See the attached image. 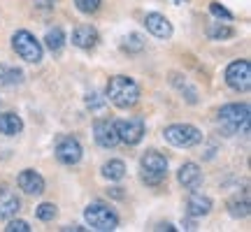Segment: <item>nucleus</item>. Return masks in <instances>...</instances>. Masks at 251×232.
I'll return each instance as SVG.
<instances>
[{"mask_svg":"<svg viewBox=\"0 0 251 232\" xmlns=\"http://www.w3.org/2000/svg\"><path fill=\"white\" fill-rule=\"evenodd\" d=\"M24 84V70L17 65H0V89H17Z\"/></svg>","mask_w":251,"mask_h":232,"instance_id":"a211bd4d","label":"nucleus"},{"mask_svg":"<svg viewBox=\"0 0 251 232\" xmlns=\"http://www.w3.org/2000/svg\"><path fill=\"white\" fill-rule=\"evenodd\" d=\"M212 207H214L212 197L202 195V193H198V190H191V195H188V200H186V214L191 216V218H202V216H207L212 211Z\"/></svg>","mask_w":251,"mask_h":232,"instance_id":"4468645a","label":"nucleus"},{"mask_svg":"<svg viewBox=\"0 0 251 232\" xmlns=\"http://www.w3.org/2000/svg\"><path fill=\"white\" fill-rule=\"evenodd\" d=\"M163 137L170 146H177V149H193L198 144H202V133L200 128L191 123H172L163 130Z\"/></svg>","mask_w":251,"mask_h":232,"instance_id":"20e7f679","label":"nucleus"},{"mask_svg":"<svg viewBox=\"0 0 251 232\" xmlns=\"http://www.w3.org/2000/svg\"><path fill=\"white\" fill-rule=\"evenodd\" d=\"M17 186L21 188L26 195H42L47 184H45V177L37 170H24V172H19Z\"/></svg>","mask_w":251,"mask_h":232,"instance_id":"f8f14e48","label":"nucleus"},{"mask_svg":"<svg viewBox=\"0 0 251 232\" xmlns=\"http://www.w3.org/2000/svg\"><path fill=\"white\" fill-rule=\"evenodd\" d=\"M140 177L147 186H161L168 179V158L156 149L144 151L140 158Z\"/></svg>","mask_w":251,"mask_h":232,"instance_id":"7ed1b4c3","label":"nucleus"},{"mask_svg":"<svg viewBox=\"0 0 251 232\" xmlns=\"http://www.w3.org/2000/svg\"><path fill=\"white\" fill-rule=\"evenodd\" d=\"M249 121H251V109L247 102H230L224 105L216 114V123L221 125L226 135H240L249 133Z\"/></svg>","mask_w":251,"mask_h":232,"instance_id":"f03ea898","label":"nucleus"},{"mask_svg":"<svg viewBox=\"0 0 251 232\" xmlns=\"http://www.w3.org/2000/svg\"><path fill=\"white\" fill-rule=\"evenodd\" d=\"M226 84L228 89H233L235 93H247L251 89V63L240 58V61H233L228 68H226Z\"/></svg>","mask_w":251,"mask_h":232,"instance_id":"0eeeda50","label":"nucleus"},{"mask_svg":"<svg viewBox=\"0 0 251 232\" xmlns=\"http://www.w3.org/2000/svg\"><path fill=\"white\" fill-rule=\"evenodd\" d=\"M86 107H89L91 112H102V109L107 107V98H102L100 93H96V91H93V93H89V95H86Z\"/></svg>","mask_w":251,"mask_h":232,"instance_id":"a878e982","label":"nucleus"},{"mask_svg":"<svg viewBox=\"0 0 251 232\" xmlns=\"http://www.w3.org/2000/svg\"><path fill=\"white\" fill-rule=\"evenodd\" d=\"M209 12H212V17L216 19H224V21H233V12L230 9H226L221 2H209Z\"/></svg>","mask_w":251,"mask_h":232,"instance_id":"cd10ccee","label":"nucleus"},{"mask_svg":"<svg viewBox=\"0 0 251 232\" xmlns=\"http://www.w3.org/2000/svg\"><path fill=\"white\" fill-rule=\"evenodd\" d=\"M207 37L216 40V42H224V40L235 37V30L230 26H226V23H209L207 26Z\"/></svg>","mask_w":251,"mask_h":232,"instance_id":"5701e85b","label":"nucleus"},{"mask_svg":"<svg viewBox=\"0 0 251 232\" xmlns=\"http://www.w3.org/2000/svg\"><path fill=\"white\" fill-rule=\"evenodd\" d=\"M156 230H168V232H175L177 228H175V225H170V223H161L158 228H156Z\"/></svg>","mask_w":251,"mask_h":232,"instance_id":"2f4dec72","label":"nucleus"},{"mask_svg":"<svg viewBox=\"0 0 251 232\" xmlns=\"http://www.w3.org/2000/svg\"><path fill=\"white\" fill-rule=\"evenodd\" d=\"M84 218H86V223H89L93 230H100V232H112L119 228L117 211L109 205H102V202H91V205L84 209Z\"/></svg>","mask_w":251,"mask_h":232,"instance_id":"423d86ee","label":"nucleus"},{"mask_svg":"<svg viewBox=\"0 0 251 232\" xmlns=\"http://www.w3.org/2000/svg\"><path fill=\"white\" fill-rule=\"evenodd\" d=\"M100 174L105 179H109V181H121V179L126 177V162L124 161H107L102 167H100Z\"/></svg>","mask_w":251,"mask_h":232,"instance_id":"412c9836","label":"nucleus"},{"mask_svg":"<svg viewBox=\"0 0 251 232\" xmlns=\"http://www.w3.org/2000/svg\"><path fill=\"white\" fill-rule=\"evenodd\" d=\"M175 2H177V5H181V2H186V0H175Z\"/></svg>","mask_w":251,"mask_h":232,"instance_id":"72a5a7b5","label":"nucleus"},{"mask_svg":"<svg viewBox=\"0 0 251 232\" xmlns=\"http://www.w3.org/2000/svg\"><path fill=\"white\" fill-rule=\"evenodd\" d=\"M107 100L114 105L117 109H130L137 105L140 100V86L133 77H126V74H117L107 81V89H105Z\"/></svg>","mask_w":251,"mask_h":232,"instance_id":"f257e3e1","label":"nucleus"},{"mask_svg":"<svg viewBox=\"0 0 251 232\" xmlns=\"http://www.w3.org/2000/svg\"><path fill=\"white\" fill-rule=\"evenodd\" d=\"M177 181L186 190H198L202 186V170L198 167L196 162H184L179 167V172H177Z\"/></svg>","mask_w":251,"mask_h":232,"instance_id":"2eb2a0df","label":"nucleus"},{"mask_svg":"<svg viewBox=\"0 0 251 232\" xmlns=\"http://www.w3.org/2000/svg\"><path fill=\"white\" fill-rule=\"evenodd\" d=\"M107 195L117 197V200H124V193H121V188H109V190H107Z\"/></svg>","mask_w":251,"mask_h":232,"instance_id":"7c9ffc66","label":"nucleus"},{"mask_svg":"<svg viewBox=\"0 0 251 232\" xmlns=\"http://www.w3.org/2000/svg\"><path fill=\"white\" fill-rule=\"evenodd\" d=\"M93 137H96V144L102 146V149H114L119 144V135H117V125L112 118H98L93 123Z\"/></svg>","mask_w":251,"mask_h":232,"instance_id":"9d476101","label":"nucleus"},{"mask_svg":"<svg viewBox=\"0 0 251 232\" xmlns=\"http://www.w3.org/2000/svg\"><path fill=\"white\" fill-rule=\"evenodd\" d=\"M188 218H191V216H188ZM184 230H196V218L186 221V223H184Z\"/></svg>","mask_w":251,"mask_h":232,"instance_id":"473e14b6","label":"nucleus"},{"mask_svg":"<svg viewBox=\"0 0 251 232\" xmlns=\"http://www.w3.org/2000/svg\"><path fill=\"white\" fill-rule=\"evenodd\" d=\"M56 214H58V207H56L54 202H42V205L35 207V216L40 218V221H45V223L54 221Z\"/></svg>","mask_w":251,"mask_h":232,"instance_id":"393cba45","label":"nucleus"},{"mask_svg":"<svg viewBox=\"0 0 251 232\" xmlns=\"http://www.w3.org/2000/svg\"><path fill=\"white\" fill-rule=\"evenodd\" d=\"M144 26H147V30H149L153 37H158V40H170L172 33H175L170 19L165 17V14H158V12L147 14V17H144Z\"/></svg>","mask_w":251,"mask_h":232,"instance_id":"ddd939ff","label":"nucleus"},{"mask_svg":"<svg viewBox=\"0 0 251 232\" xmlns=\"http://www.w3.org/2000/svg\"><path fill=\"white\" fill-rule=\"evenodd\" d=\"M249 209H251L249 193H244L242 200H240V197H235V200H230V202H228V211H230V216H233V218H247V216H249Z\"/></svg>","mask_w":251,"mask_h":232,"instance_id":"4be33fe9","label":"nucleus"},{"mask_svg":"<svg viewBox=\"0 0 251 232\" xmlns=\"http://www.w3.org/2000/svg\"><path fill=\"white\" fill-rule=\"evenodd\" d=\"M35 2L37 9H42V12H51V9L58 5V0H33Z\"/></svg>","mask_w":251,"mask_h":232,"instance_id":"c756f323","label":"nucleus"},{"mask_svg":"<svg viewBox=\"0 0 251 232\" xmlns=\"http://www.w3.org/2000/svg\"><path fill=\"white\" fill-rule=\"evenodd\" d=\"M54 153H56V161L61 162V165H77L81 161V156H84V149H81V144L77 137H70V135H61L58 139H56V146H54Z\"/></svg>","mask_w":251,"mask_h":232,"instance_id":"6e6552de","label":"nucleus"},{"mask_svg":"<svg viewBox=\"0 0 251 232\" xmlns=\"http://www.w3.org/2000/svg\"><path fill=\"white\" fill-rule=\"evenodd\" d=\"M98 42H100V35L91 23H79V26L72 30V45L77 46V49H81V51L96 49Z\"/></svg>","mask_w":251,"mask_h":232,"instance_id":"9b49d317","label":"nucleus"},{"mask_svg":"<svg viewBox=\"0 0 251 232\" xmlns=\"http://www.w3.org/2000/svg\"><path fill=\"white\" fill-rule=\"evenodd\" d=\"M121 49H124L126 54H140V51H144V37L140 33L126 35L124 42H121Z\"/></svg>","mask_w":251,"mask_h":232,"instance_id":"b1692460","label":"nucleus"},{"mask_svg":"<svg viewBox=\"0 0 251 232\" xmlns=\"http://www.w3.org/2000/svg\"><path fill=\"white\" fill-rule=\"evenodd\" d=\"M102 5V0H75V7L79 9L81 14H96Z\"/></svg>","mask_w":251,"mask_h":232,"instance_id":"bb28decb","label":"nucleus"},{"mask_svg":"<svg viewBox=\"0 0 251 232\" xmlns=\"http://www.w3.org/2000/svg\"><path fill=\"white\" fill-rule=\"evenodd\" d=\"M170 84H172V89L177 91L188 105H198V102H200V95H198L196 86H191L184 74H179V72H170Z\"/></svg>","mask_w":251,"mask_h":232,"instance_id":"f3484780","label":"nucleus"},{"mask_svg":"<svg viewBox=\"0 0 251 232\" xmlns=\"http://www.w3.org/2000/svg\"><path fill=\"white\" fill-rule=\"evenodd\" d=\"M45 45L51 54H61V49L65 46V33H63V28H58V26L49 28L45 35Z\"/></svg>","mask_w":251,"mask_h":232,"instance_id":"aec40b11","label":"nucleus"},{"mask_svg":"<svg viewBox=\"0 0 251 232\" xmlns=\"http://www.w3.org/2000/svg\"><path fill=\"white\" fill-rule=\"evenodd\" d=\"M33 228L26 223V221H19V218H9L5 232H30Z\"/></svg>","mask_w":251,"mask_h":232,"instance_id":"c85d7f7f","label":"nucleus"},{"mask_svg":"<svg viewBox=\"0 0 251 232\" xmlns=\"http://www.w3.org/2000/svg\"><path fill=\"white\" fill-rule=\"evenodd\" d=\"M12 49L17 51V56L21 61L33 63V65H37V63L42 61V56H45L42 42H40L30 30H17V33L12 35Z\"/></svg>","mask_w":251,"mask_h":232,"instance_id":"39448f33","label":"nucleus"},{"mask_svg":"<svg viewBox=\"0 0 251 232\" xmlns=\"http://www.w3.org/2000/svg\"><path fill=\"white\" fill-rule=\"evenodd\" d=\"M21 130H24V121L19 114H14V112L0 114V133L5 137H17Z\"/></svg>","mask_w":251,"mask_h":232,"instance_id":"6ab92c4d","label":"nucleus"},{"mask_svg":"<svg viewBox=\"0 0 251 232\" xmlns=\"http://www.w3.org/2000/svg\"><path fill=\"white\" fill-rule=\"evenodd\" d=\"M114 125H117L119 142L128 144V146H135V144L142 142V137H144V121L142 118L128 116V118H119V121H114Z\"/></svg>","mask_w":251,"mask_h":232,"instance_id":"1a4fd4ad","label":"nucleus"},{"mask_svg":"<svg viewBox=\"0 0 251 232\" xmlns=\"http://www.w3.org/2000/svg\"><path fill=\"white\" fill-rule=\"evenodd\" d=\"M19 209H21V200L17 197V193L2 186L0 188V221L14 218L19 214Z\"/></svg>","mask_w":251,"mask_h":232,"instance_id":"dca6fc26","label":"nucleus"}]
</instances>
